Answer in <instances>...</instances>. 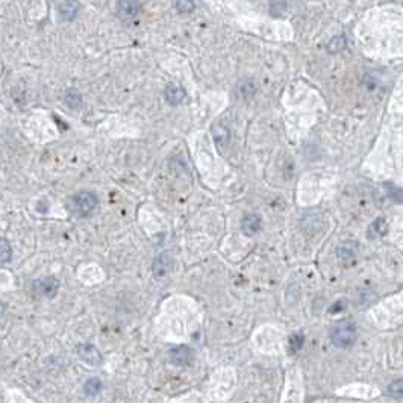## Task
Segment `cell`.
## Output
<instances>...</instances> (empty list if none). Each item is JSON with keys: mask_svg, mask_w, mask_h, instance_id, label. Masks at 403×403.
<instances>
[{"mask_svg": "<svg viewBox=\"0 0 403 403\" xmlns=\"http://www.w3.org/2000/svg\"><path fill=\"white\" fill-rule=\"evenodd\" d=\"M97 205V197L90 191H80L71 196L67 202L68 212L76 217L88 215Z\"/></svg>", "mask_w": 403, "mask_h": 403, "instance_id": "cell-1", "label": "cell"}, {"mask_svg": "<svg viewBox=\"0 0 403 403\" xmlns=\"http://www.w3.org/2000/svg\"><path fill=\"white\" fill-rule=\"evenodd\" d=\"M331 339L334 346L346 349L350 347L356 339V328L350 321H341L331 331Z\"/></svg>", "mask_w": 403, "mask_h": 403, "instance_id": "cell-2", "label": "cell"}, {"mask_svg": "<svg viewBox=\"0 0 403 403\" xmlns=\"http://www.w3.org/2000/svg\"><path fill=\"white\" fill-rule=\"evenodd\" d=\"M58 288H59V282L55 277H43V279H38L34 282V291L36 294H41V296L52 297V296H55Z\"/></svg>", "mask_w": 403, "mask_h": 403, "instance_id": "cell-3", "label": "cell"}, {"mask_svg": "<svg viewBox=\"0 0 403 403\" xmlns=\"http://www.w3.org/2000/svg\"><path fill=\"white\" fill-rule=\"evenodd\" d=\"M115 12H117V17L122 18L123 22H131L139 12V3L138 2H117Z\"/></svg>", "mask_w": 403, "mask_h": 403, "instance_id": "cell-4", "label": "cell"}, {"mask_svg": "<svg viewBox=\"0 0 403 403\" xmlns=\"http://www.w3.org/2000/svg\"><path fill=\"white\" fill-rule=\"evenodd\" d=\"M77 353L84 362L88 366H99L102 362V356H100L99 350L91 344H80L77 347Z\"/></svg>", "mask_w": 403, "mask_h": 403, "instance_id": "cell-5", "label": "cell"}, {"mask_svg": "<svg viewBox=\"0 0 403 403\" xmlns=\"http://www.w3.org/2000/svg\"><path fill=\"white\" fill-rule=\"evenodd\" d=\"M336 256L341 261H350L358 256L359 253V246L356 241H342L336 246Z\"/></svg>", "mask_w": 403, "mask_h": 403, "instance_id": "cell-6", "label": "cell"}, {"mask_svg": "<svg viewBox=\"0 0 403 403\" xmlns=\"http://www.w3.org/2000/svg\"><path fill=\"white\" fill-rule=\"evenodd\" d=\"M166 99H167V102L170 105H173V106L180 105V103L184 102V99H185V90L180 87V85L170 84L166 88Z\"/></svg>", "mask_w": 403, "mask_h": 403, "instance_id": "cell-7", "label": "cell"}, {"mask_svg": "<svg viewBox=\"0 0 403 403\" xmlns=\"http://www.w3.org/2000/svg\"><path fill=\"white\" fill-rule=\"evenodd\" d=\"M241 229H243L244 235H247V236H252L256 232H259V229H261V218H259V215H256V214L246 215L243 218V221H241Z\"/></svg>", "mask_w": 403, "mask_h": 403, "instance_id": "cell-8", "label": "cell"}, {"mask_svg": "<svg viewBox=\"0 0 403 403\" xmlns=\"http://www.w3.org/2000/svg\"><path fill=\"white\" fill-rule=\"evenodd\" d=\"M170 264L171 259L167 253H161L155 261H153V274L158 277H163L170 271Z\"/></svg>", "mask_w": 403, "mask_h": 403, "instance_id": "cell-9", "label": "cell"}, {"mask_svg": "<svg viewBox=\"0 0 403 403\" xmlns=\"http://www.w3.org/2000/svg\"><path fill=\"white\" fill-rule=\"evenodd\" d=\"M190 349L185 347V346H180V347H176L170 352V361H171V364L174 366H184L187 364V362L190 361Z\"/></svg>", "mask_w": 403, "mask_h": 403, "instance_id": "cell-10", "label": "cell"}, {"mask_svg": "<svg viewBox=\"0 0 403 403\" xmlns=\"http://www.w3.org/2000/svg\"><path fill=\"white\" fill-rule=\"evenodd\" d=\"M387 229H388V226H387V221H385V218H377V220H374L373 223L369 226V232H367V235H369V238L370 239H376V238H380V236H384L385 234H387Z\"/></svg>", "mask_w": 403, "mask_h": 403, "instance_id": "cell-11", "label": "cell"}, {"mask_svg": "<svg viewBox=\"0 0 403 403\" xmlns=\"http://www.w3.org/2000/svg\"><path fill=\"white\" fill-rule=\"evenodd\" d=\"M255 84L252 80H243V82H239L236 85V90H235V94L238 99H249L255 94Z\"/></svg>", "mask_w": 403, "mask_h": 403, "instance_id": "cell-12", "label": "cell"}, {"mask_svg": "<svg viewBox=\"0 0 403 403\" xmlns=\"http://www.w3.org/2000/svg\"><path fill=\"white\" fill-rule=\"evenodd\" d=\"M59 14L63 15L64 20H73L74 15L77 14V9H79V3L76 2H66V3H61V6H59Z\"/></svg>", "mask_w": 403, "mask_h": 403, "instance_id": "cell-13", "label": "cell"}, {"mask_svg": "<svg viewBox=\"0 0 403 403\" xmlns=\"http://www.w3.org/2000/svg\"><path fill=\"white\" fill-rule=\"evenodd\" d=\"M80 102H82V97H80L79 91L76 90H67L66 93V105L70 106V108H79L80 106Z\"/></svg>", "mask_w": 403, "mask_h": 403, "instance_id": "cell-14", "label": "cell"}, {"mask_svg": "<svg viewBox=\"0 0 403 403\" xmlns=\"http://www.w3.org/2000/svg\"><path fill=\"white\" fill-rule=\"evenodd\" d=\"M344 47H346V38L342 35H338V36L332 38L331 43L328 44L329 53H338L341 50H344Z\"/></svg>", "mask_w": 403, "mask_h": 403, "instance_id": "cell-15", "label": "cell"}, {"mask_svg": "<svg viewBox=\"0 0 403 403\" xmlns=\"http://www.w3.org/2000/svg\"><path fill=\"white\" fill-rule=\"evenodd\" d=\"M388 394L393 399H402L403 397V379H397L391 382L388 387Z\"/></svg>", "mask_w": 403, "mask_h": 403, "instance_id": "cell-16", "label": "cell"}, {"mask_svg": "<svg viewBox=\"0 0 403 403\" xmlns=\"http://www.w3.org/2000/svg\"><path fill=\"white\" fill-rule=\"evenodd\" d=\"M100 390H102V382H100V379L91 377L90 380H87V384H85V393H87V394L94 396V394H97Z\"/></svg>", "mask_w": 403, "mask_h": 403, "instance_id": "cell-17", "label": "cell"}, {"mask_svg": "<svg viewBox=\"0 0 403 403\" xmlns=\"http://www.w3.org/2000/svg\"><path fill=\"white\" fill-rule=\"evenodd\" d=\"M229 136V134H228V131L225 129V128H221V126H217L215 128V132H214V139L217 141L218 144H226L228 143V138Z\"/></svg>", "mask_w": 403, "mask_h": 403, "instance_id": "cell-18", "label": "cell"}, {"mask_svg": "<svg viewBox=\"0 0 403 403\" xmlns=\"http://www.w3.org/2000/svg\"><path fill=\"white\" fill-rule=\"evenodd\" d=\"M287 6H288V3L287 2H273V3H270V12H271V15H280L282 12H284L285 9H287Z\"/></svg>", "mask_w": 403, "mask_h": 403, "instance_id": "cell-19", "label": "cell"}, {"mask_svg": "<svg viewBox=\"0 0 403 403\" xmlns=\"http://www.w3.org/2000/svg\"><path fill=\"white\" fill-rule=\"evenodd\" d=\"M174 6L179 9V12H191L196 5L193 2H187V0H182V2H176Z\"/></svg>", "mask_w": 403, "mask_h": 403, "instance_id": "cell-20", "label": "cell"}, {"mask_svg": "<svg viewBox=\"0 0 403 403\" xmlns=\"http://www.w3.org/2000/svg\"><path fill=\"white\" fill-rule=\"evenodd\" d=\"M0 247H2V263H8L9 258H11V247L8 246L6 239H2V243H0Z\"/></svg>", "mask_w": 403, "mask_h": 403, "instance_id": "cell-21", "label": "cell"}, {"mask_svg": "<svg viewBox=\"0 0 403 403\" xmlns=\"http://www.w3.org/2000/svg\"><path fill=\"white\" fill-rule=\"evenodd\" d=\"M290 344H291V349L293 350H299L302 347V344H303V335H300V334H296L291 336V341H290Z\"/></svg>", "mask_w": 403, "mask_h": 403, "instance_id": "cell-22", "label": "cell"}, {"mask_svg": "<svg viewBox=\"0 0 403 403\" xmlns=\"http://www.w3.org/2000/svg\"><path fill=\"white\" fill-rule=\"evenodd\" d=\"M385 187L391 190L390 196H391L394 200H397V202H403V190H399V188H396L394 185H388V184H385Z\"/></svg>", "mask_w": 403, "mask_h": 403, "instance_id": "cell-23", "label": "cell"}, {"mask_svg": "<svg viewBox=\"0 0 403 403\" xmlns=\"http://www.w3.org/2000/svg\"><path fill=\"white\" fill-rule=\"evenodd\" d=\"M342 308H344V302H336V303L331 308V312H336V311H339Z\"/></svg>", "mask_w": 403, "mask_h": 403, "instance_id": "cell-24", "label": "cell"}]
</instances>
